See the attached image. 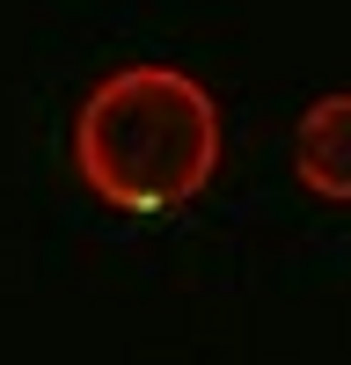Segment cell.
<instances>
[{"mask_svg": "<svg viewBox=\"0 0 351 365\" xmlns=\"http://www.w3.org/2000/svg\"><path fill=\"white\" fill-rule=\"evenodd\" d=\"M292 175L322 205H351V88L315 96L292 125Z\"/></svg>", "mask_w": 351, "mask_h": 365, "instance_id": "2", "label": "cell"}, {"mask_svg": "<svg viewBox=\"0 0 351 365\" xmlns=\"http://www.w3.org/2000/svg\"><path fill=\"white\" fill-rule=\"evenodd\" d=\"M73 168L110 212H183L220 168V103L183 66H117L73 110Z\"/></svg>", "mask_w": 351, "mask_h": 365, "instance_id": "1", "label": "cell"}]
</instances>
